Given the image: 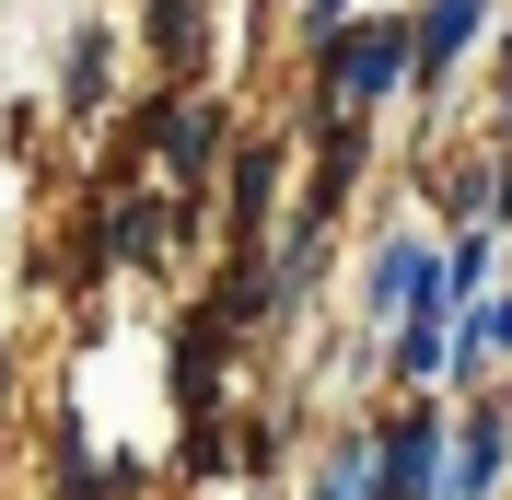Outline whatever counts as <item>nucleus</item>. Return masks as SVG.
<instances>
[{"label":"nucleus","mask_w":512,"mask_h":500,"mask_svg":"<svg viewBox=\"0 0 512 500\" xmlns=\"http://www.w3.org/2000/svg\"><path fill=\"white\" fill-rule=\"evenodd\" d=\"M396 82H408V24L338 35V105H373V94H396Z\"/></svg>","instance_id":"1"},{"label":"nucleus","mask_w":512,"mask_h":500,"mask_svg":"<svg viewBox=\"0 0 512 500\" xmlns=\"http://www.w3.org/2000/svg\"><path fill=\"white\" fill-rule=\"evenodd\" d=\"M466 35H478V0H431V12L408 24V70H419V82H443Z\"/></svg>","instance_id":"2"},{"label":"nucleus","mask_w":512,"mask_h":500,"mask_svg":"<svg viewBox=\"0 0 512 500\" xmlns=\"http://www.w3.org/2000/svg\"><path fill=\"white\" fill-rule=\"evenodd\" d=\"M419 489H431V419H408L396 454H384V500H419Z\"/></svg>","instance_id":"3"},{"label":"nucleus","mask_w":512,"mask_h":500,"mask_svg":"<svg viewBox=\"0 0 512 500\" xmlns=\"http://www.w3.org/2000/svg\"><path fill=\"white\" fill-rule=\"evenodd\" d=\"M210 140H222V117H210V105H187V117L163 128V152H175V175H198V163H210Z\"/></svg>","instance_id":"4"},{"label":"nucleus","mask_w":512,"mask_h":500,"mask_svg":"<svg viewBox=\"0 0 512 500\" xmlns=\"http://www.w3.org/2000/svg\"><path fill=\"white\" fill-rule=\"evenodd\" d=\"M489 477H501V419H478V431H466V454H454V489L478 500Z\"/></svg>","instance_id":"5"},{"label":"nucleus","mask_w":512,"mask_h":500,"mask_svg":"<svg viewBox=\"0 0 512 500\" xmlns=\"http://www.w3.org/2000/svg\"><path fill=\"white\" fill-rule=\"evenodd\" d=\"M315 500H373V442H350V454L326 466V489H315Z\"/></svg>","instance_id":"6"},{"label":"nucleus","mask_w":512,"mask_h":500,"mask_svg":"<svg viewBox=\"0 0 512 500\" xmlns=\"http://www.w3.org/2000/svg\"><path fill=\"white\" fill-rule=\"evenodd\" d=\"M478 349H512V291H501V314H489L478 338H466V361H478Z\"/></svg>","instance_id":"7"},{"label":"nucleus","mask_w":512,"mask_h":500,"mask_svg":"<svg viewBox=\"0 0 512 500\" xmlns=\"http://www.w3.org/2000/svg\"><path fill=\"white\" fill-rule=\"evenodd\" d=\"M315 24H338V0H315Z\"/></svg>","instance_id":"8"},{"label":"nucleus","mask_w":512,"mask_h":500,"mask_svg":"<svg viewBox=\"0 0 512 500\" xmlns=\"http://www.w3.org/2000/svg\"><path fill=\"white\" fill-rule=\"evenodd\" d=\"M0 396H12V373H0Z\"/></svg>","instance_id":"9"}]
</instances>
